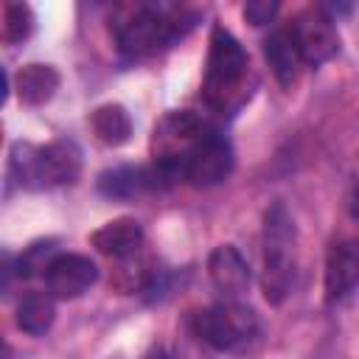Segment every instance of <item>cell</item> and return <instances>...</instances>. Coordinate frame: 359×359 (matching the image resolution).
Instances as JSON below:
<instances>
[{
  "label": "cell",
  "instance_id": "cell-8",
  "mask_svg": "<svg viewBox=\"0 0 359 359\" xmlns=\"http://www.w3.org/2000/svg\"><path fill=\"white\" fill-rule=\"evenodd\" d=\"M171 182L174 180L151 163V165H115V168H107V171L98 174L95 188L107 199H135L140 194L160 191V188H165Z\"/></svg>",
  "mask_w": 359,
  "mask_h": 359
},
{
  "label": "cell",
  "instance_id": "cell-15",
  "mask_svg": "<svg viewBox=\"0 0 359 359\" xmlns=\"http://www.w3.org/2000/svg\"><path fill=\"white\" fill-rule=\"evenodd\" d=\"M264 56L278 79L280 87H292L297 81V73H300V53L289 36V31H272L266 39H264Z\"/></svg>",
  "mask_w": 359,
  "mask_h": 359
},
{
  "label": "cell",
  "instance_id": "cell-6",
  "mask_svg": "<svg viewBox=\"0 0 359 359\" xmlns=\"http://www.w3.org/2000/svg\"><path fill=\"white\" fill-rule=\"evenodd\" d=\"M196 334L216 351H238L258 334V317L241 303H222L199 311L194 317Z\"/></svg>",
  "mask_w": 359,
  "mask_h": 359
},
{
  "label": "cell",
  "instance_id": "cell-20",
  "mask_svg": "<svg viewBox=\"0 0 359 359\" xmlns=\"http://www.w3.org/2000/svg\"><path fill=\"white\" fill-rule=\"evenodd\" d=\"M146 359H174V353H168L165 348H154V351H151Z\"/></svg>",
  "mask_w": 359,
  "mask_h": 359
},
{
  "label": "cell",
  "instance_id": "cell-19",
  "mask_svg": "<svg viewBox=\"0 0 359 359\" xmlns=\"http://www.w3.org/2000/svg\"><path fill=\"white\" fill-rule=\"evenodd\" d=\"M275 14H278V3L275 0H250L244 6V20L250 25H266Z\"/></svg>",
  "mask_w": 359,
  "mask_h": 359
},
{
  "label": "cell",
  "instance_id": "cell-2",
  "mask_svg": "<svg viewBox=\"0 0 359 359\" xmlns=\"http://www.w3.org/2000/svg\"><path fill=\"white\" fill-rule=\"evenodd\" d=\"M294 247L297 227L283 202H272L264 213V278L266 303L280 306L294 286Z\"/></svg>",
  "mask_w": 359,
  "mask_h": 359
},
{
  "label": "cell",
  "instance_id": "cell-1",
  "mask_svg": "<svg viewBox=\"0 0 359 359\" xmlns=\"http://www.w3.org/2000/svg\"><path fill=\"white\" fill-rule=\"evenodd\" d=\"M208 45L210 48H208V65H205V81H202L205 101L219 112H233L250 95V90H244L250 59L241 42L222 25H213Z\"/></svg>",
  "mask_w": 359,
  "mask_h": 359
},
{
  "label": "cell",
  "instance_id": "cell-4",
  "mask_svg": "<svg viewBox=\"0 0 359 359\" xmlns=\"http://www.w3.org/2000/svg\"><path fill=\"white\" fill-rule=\"evenodd\" d=\"M11 177L25 188L70 185L81 174V149L73 140H53L48 146L14 143L11 146Z\"/></svg>",
  "mask_w": 359,
  "mask_h": 359
},
{
  "label": "cell",
  "instance_id": "cell-9",
  "mask_svg": "<svg viewBox=\"0 0 359 359\" xmlns=\"http://www.w3.org/2000/svg\"><path fill=\"white\" fill-rule=\"evenodd\" d=\"M230 171H233V146L227 143L224 135L210 132L199 143V149L191 154V160L182 171V180H188L196 188H210V185H219L222 180H227Z\"/></svg>",
  "mask_w": 359,
  "mask_h": 359
},
{
  "label": "cell",
  "instance_id": "cell-5",
  "mask_svg": "<svg viewBox=\"0 0 359 359\" xmlns=\"http://www.w3.org/2000/svg\"><path fill=\"white\" fill-rule=\"evenodd\" d=\"M216 132L208 121H202L194 112H168L154 123L151 132V157L160 171H165L171 180H182V171L191 160V154L199 149V143Z\"/></svg>",
  "mask_w": 359,
  "mask_h": 359
},
{
  "label": "cell",
  "instance_id": "cell-3",
  "mask_svg": "<svg viewBox=\"0 0 359 359\" xmlns=\"http://www.w3.org/2000/svg\"><path fill=\"white\" fill-rule=\"evenodd\" d=\"M196 14L180 6H137L123 22H118L121 53L137 59L157 48H168L194 28Z\"/></svg>",
  "mask_w": 359,
  "mask_h": 359
},
{
  "label": "cell",
  "instance_id": "cell-14",
  "mask_svg": "<svg viewBox=\"0 0 359 359\" xmlns=\"http://www.w3.org/2000/svg\"><path fill=\"white\" fill-rule=\"evenodd\" d=\"M90 241H93V247L98 252H104L109 258H129L143 244V227H140L137 219H129V216L112 219L104 227H98L90 236Z\"/></svg>",
  "mask_w": 359,
  "mask_h": 359
},
{
  "label": "cell",
  "instance_id": "cell-7",
  "mask_svg": "<svg viewBox=\"0 0 359 359\" xmlns=\"http://www.w3.org/2000/svg\"><path fill=\"white\" fill-rule=\"evenodd\" d=\"M289 36L306 65H323L339 50V36L334 20L323 8H306L294 17Z\"/></svg>",
  "mask_w": 359,
  "mask_h": 359
},
{
  "label": "cell",
  "instance_id": "cell-17",
  "mask_svg": "<svg viewBox=\"0 0 359 359\" xmlns=\"http://www.w3.org/2000/svg\"><path fill=\"white\" fill-rule=\"evenodd\" d=\"M90 126H93L95 137L107 146H123L132 137V118H129L126 107H121V104L95 107L90 115Z\"/></svg>",
  "mask_w": 359,
  "mask_h": 359
},
{
  "label": "cell",
  "instance_id": "cell-12",
  "mask_svg": "<svg viewBox=\"0 0 359 359\" xmlns=\"http://www.w3.org/2000/svg\"><path fill=\"white\" fill-rule=\"evenodd\" d=\"M208 272L213 286L227 297V300H238L247 289H250V266L244 261V255L233 247V244H219L210 258H208Z\"/></svg>",
  "mask_w": 359,
  "mask_h": 359
},
{
  "label": "cell",
  "instance_id": "cell-13",
  "mask_svg": "<svg viewBox=\"0 0 359 359\" xmlns=\"http://www.w3.org/2000/svg\"><path fill=\"white\" fill-rule=\"evenodd\" d=\"M59 84H62L59 70L53 65H42V62L22 65L17 70V79H14L17 98L25 107H42V104H48L56 95Z\"/></svg>",
  "mask_w": 359,
  "mask_h": 359
},
{
  "label": "cell",
  "instance_id": "cell-16",
  "mask_svg": "<svg viewBox=\"0 0 359 359\" xmlns=\"http://www.w3.org/2000/svg\"><path fill=\"white\" fill-rule=\"evenodd\" d=\"M53 317H56L53 294L28 292V294H22V300L17 303L14 323H17L20 331H25V334H31V337H39V334H45V331L53 325Z\"/></svg>",
  "mask_w": 359,
  "mask_h": 359
},
{
  "label": "cell",
  "instance_id": "cell-10",
  "mask_svg": "<svg viewBox=\"0 0 359 359\" xmlns=\"http://www.w3.org/2000/svg\"><path fill=\"white\" fill-rule=\"evenodd\" d=\"M98 280V266L93 258L79 255V252H62L53 255V261L45 269V286L53 297L70 300L81 297L93 283Z\"/></svg>",
  "mask_w": 359,
  "mask_h": 359
},
{
  "label": "cell",
  "instance_id": "cell-21",
  "mask_svg": "<svg viewBox=\"0 0 359 359\" xmlns=\"http://www.w3.org/2000/svg\"><path fill=\"white\" fill-rule=\"evenodd\" d=\"M351 213H353V219L359 222V185H356V191H353V202H351Z\"/></svg>",
  "mask_w": 359,
  "mask_h": 359
},
{
  "label": "cell",
  "instance_id": "cell-18",
  "mask_svg": "<svg viewBox=\"0 0 359 359\" xmlns=\"http://www.w3.org/2000/svg\"><path fill=\"white\" fill-rule=\"evenodd\" d=\"M34 22H36V17L25 3H8L3 8V36H6V42H11V45L25 42L34 34Z\"/></svg>",
  "mask_w": 359,
  "mask_h": 359
},
{
  "label": "cell",
  "instance_id": "cell-11",
  "mask_svg": "<svg viewBox=\"0 0 359 359\" xmlns=\"http://www.w3.org/2000/svg\"><path fill=\"white\" fill-rule=\"evenodd\" d=\"M359 289V241H337L325 255V297L342 300Z\"/></svg>",
  "mask_w": 359,
  "mask_h": 359
}]
</instances>
